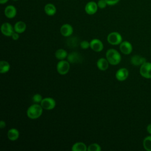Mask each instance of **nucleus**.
Here are the masks:
<instances>
[{
	"instance_id": "18",
	"label": "nucleus",
	"mask_w": 151,
	"mask_h": 151,
	"mask_svg": "<svg viewBox=\"0 0 151 151\" xmlns=\"http://www.w3.org/2000/svg\"><path fill=\"white\" fill-rule=\"evenodd\" d=\"M14 31L19 34L24 32L26 29V24L23 21H18L14 25Z\"/></svg>"
},
{
	"instance_id": "9",
	"label": "nucleus",
	"mask_w": 151,
	"mask_h": 151,
	"mask_svg": "<svg viewBox=\"0 0 151 151\" xmlns=\"http://www.w3.org/2000/svg\"><path fill=\"white\" fill-rule=\"evenodd\" d=\"M98 8L97 4L95 2L90 1L86 5L85 11L89 15H93L97 12Z\"/></svg>"
},
{
	"instance_id": "25",
	"label": "nucleus",
	"mask_w": 151,
	"mask_h": 151,
	"mask_svg": "<svg viewBox=\"0 0 151 151\" xmlns=\"http://www.w3.org/2000/svg\"><path fill=\"white\" fill-rule=\"evenodd\" d=\"M42 100V97L41 95H40V94H35L32 97V101L35 103H41Z\"/></svg>"
},
{
	"instance_id": "23",
	"label": "nucleus",
	"mask_w": 151,
	"mask_h": 151,
	"mask_svg": "<svg viewBox=\"0 0 151 151\" xmlns=\"http://www.w3.org/2000/svg\"><path fill=\"white\" fill-rule=\"evenodd\" d=\"M143 147L147 151H151V136L146 137L143 142Z\"/></svg>"
},
{
	"instance_id": "28",
	"label": "nucleus",
	"mask_w": 151,
	"mask_h": 151,
	"mask_svg": "<svg viewBox=\"0 0 151 151\" xmlns=\"http://www.w3.org/2000/svg\"><path fill=\"white\" fill-rule=\"evenodd\" d=\"M120 0H106L108 5H114L117 4Z\"/></svg>"
},
{
	"instance_id": "7",
	"label": "nucleus",
	"mask_w": 151,
	"mask_h": 151,
	"mask_svg": "<svg viewBox=\"0 0 151 151\" xmlns=\"http://www.w3.org/2000/svg\"><path fill=\"white\" fill-rule=\"evenodd\" d=\"M14 29L12 25L8 22H5L1 25V30L2 33L7 37L11 36L14 33Z\"/></svg>"
},
{
	"instance_id": "3",
	"label": "nucleus",
	"mask_w": 151,
	"mask_h": 151,
	"mask_svg": "<svg viewBox=\"0 0 151 151\" xmlns=\"http://www.w3.org/2000/svg\"><path fill=\"white\" fill-rule=\"evenodd\" d=\"M107 41L111 45H118L122 41L121 35L117 32H112L107 36Z\"/></svg>"
},
{
	"instance_id": "17",
	"label": "nucleus",
	"mask_w": 151,
	"mask_h": 151,
	"mask_svg": "<svg viewBox=\"0 0 151 151\" xmlns=\"http://www.w3.org/2000/svg\"><path fill=\"white\" fill-rule=\"evenodd\" d=\"M44 11L46 14L50 16L54 15L57 11L55 6L52 4H47L44 6Z\"/></svg>"
},
{
	"instance_id": "15",
	"label": "nucleus",
	"mask_w": 151,
	"mask_h": 151,
	"mask_svg": "<svg viewBox=\"0 0 151 151\" xmlns=\"http://www.w3.org/2000/svg\"><path fill=\"white\" fill-rule=\"evenodd\" d=\"M131 63L136 66L142 65L143 63L146 62V59L144 57H142L139 55H133L131 58Z\"/></svg>"
},
{
	"instance_id": "27",
	"label": "nucleus",
	"mask_w": 151,
	"mask_h": 151,
	"mask_svg": "<svg viewBox=\"0 0 151 151\" xmlns=\"http://www.w3.org/2000/svg\"><path fill=\"white\" fill-rule=\"evenodd\" d=\"M80 46L83 49H87L90 47V42L87 41H83L80 42Z\"/></svg>"
},
{
	"instance_id": "1",
	"label": "nucleus",
	"mask_w": 151,
	"mask_h": 151,
	"mask_svg": "<svg viewBox=\"0 0 151 151\" xmlns=\"http://www.w3.org/2000/svg\"><path fill=\"white\" fill-rule=\"evenodd\" d=\"M42 109L41 104H34L28 107L27 111V116L31 119H38L42 113Z\"/></svg>"
},
{
	"instance_id": "13",
	"label": "nucleus",
	"mask_w": 151,
	"mask_h": 151,
	"mask_svg": "<svg viewBox=\"0 0 151 151\" xmlns=\"http://www.w3.org/2000/svg\"><path fill=\"white\" fill-rule=\"evenodd\" d=\"M5 15L8 18H13L15 17L17 14V9L13 5H8L4 10Z\"/></svg>"
},
{
	"instance_id": "31",
	"label": "nucleus",
	"mask_w": 151,
	"mask_h": 151,
	"mask_svg": "<svg viewBox=\"0 0 151 151\" xmlns=\"http://www.w3.org/2000/svg\"><path fill=\"white\" fill-rule=\"evenodd\" d=\"M147 131L149 133L151 134V124H149L147 126Z\"/></svg>"
},
{
	"instance_id": "14",
	"label": "nucleus",
	"mask_w": 151,
	"mask_h": 151,
	"mask_svg": "<svg viewBox=\"0 0 151 151\" xmlns=\"http://www.w3.org/2000/svg\"><path fill=\"white\" fill-rule=\"evenodd\" d=\"M67 60L71 63H78L81 61V57L78 53L73 52L67 55Z\"/></svg>"
},
{
	"instance_id": "11",
	"label": "nucleus",
	"mask_w": 151,
	"mask_h": 151,
	"mask_svg": "<svg viewBox=\"0 0 151 151\" xmlns=\"http://www.w3.org/2000/svg\"><path fill=\"white\" fill-rule=\"evenodd\" d=\"M120 50L124 54H129L132 51V45L129 41H123L120 43Z\"/></svg>"
},
{
	"instance_id": "24",
	"label": "nucleus",
	"mask_w": 151,
	"mask_h": 151,
	"mask_svg": "<svg viewBox=\"0 0 151 151\" xmlns=\"http://www.w3.org/2000/svg\"><path fill=\"white\" fill-rule=\"evenodd\" d=\"M101 147L97 143H93L89 145L87 147V151H100Z\"/></svg>"
},
{
	"instance_id": "12",
	"label": "nucleus",
	"mask_w": 151,
	"mask_h": 151,
	"mask_svg": "<svg viewBox=\"0 0 151 151\" xmlns=\"http://www.w3.org/2000/svg\"><path fill=\"white\" fill-rule=\"evenodd\" d=\"M61 34L64 37H69L73 32V28L72 26L68 24L63 25L60 28Z\"/></svg>"
},
{
	"instance_id": "2",
	"label": "nucleus",
	"mask_w": 151,
	"mask_h": 151,
	"mask_svg": "<svg viewBox=\"0 0 151 151\" xmlns=\"http://www.w3.org/2000/svg\"><path fill=\"white\" fill-rule=\"evenodd\" d=\"M106 58L111 65H117L121 61V55L119 52L114 49H109L106 54Z\"/></svg>"
},
{
	"instance_id": "32",
	"label": "nucleus",
	"mask_w": 151,
	"mask_h": 151,
	"mask_svg": "<svg viewBox=\"0 0 151 151\" xmlns=\"http://www.w3.org/2000/svg\"><path fill=\"white\" fill-rule=\"evenodd\" d=\"M8 0H0V4H4L8 2Z\"/></svg>"
},
{
	"instance_id": "26",
	"label": "nucleus",
	"mask_w": 151,
	"mask_h": 151,
	"mask_svg": "<svg viewBox=\"0 0 151 151\" xmlns=\"http://www.w3.org/2000/svg\"><path fill=\"white\" fill-rule=\"evenodd\" d=\"M97 4L98 7L100 9L105 8L106 7V6L107 5V4L106 0H99L97 2Z\"/></svg>"
},
{
	"instance_id": "21",
	"label": "nucleus",
	"mask_w": 151,
	"mask_h": 151,
	"mask_svg": "<svg viewBox=\"0 0 151 151\" xmlns=\"http://www.w3.org/2000/svg\"><path fill=\"white\" fill-rule=\"evenodd\" d=\"M55 56L57 59L62 60L67 57V52L64 49H58L55 51Z\"/></svg>"
},
{
	"instance_id": "33",
	"label": "nucleus",
	"mask_w": 151,
	"mask_h": 151,
	"mask_svg": "<svg viewBox=\"0 0 151 151\" xmlns=\"http://www.w3.org/2000/svg\"><path fill=\"white\" fill-rule=\"evenodd\" d=\"M13 1H17V0H13Z\"/></svg>"
},
{
	"instance_id": "8",
	"label": "nucleus",
	"mask_w": 151,
	"mask_h": 151,
	"mask_svg": "<svg viewBox=\"0 0 151 151\" xmlns=\"http://www.w3.org/2000/svg\"><path fill=\"white\" fill-rule=\"evenodd\" d=\"M90 48L96 52H100L103 49L102 42L98 39H93L90 42Z\"/></svg>"
},
{
	"instance_id": "4",
	"label": "nucleus",
	"mask_w": 151,
	"mask_h": 151,
	"mask_svg": "<svg viewBox=\"0 0 151 151\" xmlns=\"http://www.w3.org/2000/svg\"><path fill=\"white\" fill-rule=\"evenodd\" d=\"M140 75L146 78H151V63L145 62L140 68Z\"/></svg>"
},
{
	"instance_id": "20",
	"label": "nucleus",
	"mask_w": 151,
	"mask_h": 151,
	"mask_svg": "<svg viewBox=\"0 0 151 151\" xmlns=\"http://www.w3.org/2000/svg\"><path fill=\"white\" fill-rule=\"evenodd\" d=\"M71 150L73 151H86L87 147L83 142H77L73 145Z\"/></svg>"
},
{
	"instance_id": "30",
	"label": "nucleus",
	"mask_w": 151,
	"mask_h": 151,
	"mask_svg": "<svg viewBox=\"0 0 151 151\" xmlns=\"http://www.w3.org/2000/svg\"><path fill=\"white\" fill-rule=\"evenodd\" d=\"M5 122H4V121H3V120H1V122H0V127H1V129H3L4 127H5Z\"/></svg>"
},
{
	"instance_id": "10",
	"label": "nucleus",
	"mask_w": 151,
	"mask_h": 151,
	"mask_svg": "<svg viewBox=\"0 0 151 151\" xmlns=\"http://www.w3.org/2000/svg\"><path fill=\"white\" fill-rule=\"evenodd\" d=\"M129 76V71L126 68H122L118 70L116 73V77L117 80L122 81L125 80Z\"/></svg>"
},
{
	"instance_id": "19",
	"label": "nucleus",
	"mask_w": 151,
	"mask_h": 151,
	"mask_svg": "<svg viewBox=\"0 0 151 151\" xmlns=\"http://www.w3.org/2000/svg\"><path fill=\"white\" fill-rule=\"evenodd\" d=\"M19 132L16 129H14V128L11 129L8 132V137L9 140L12 141H14L18 139L19 137Z\"/></svg>"
},
{
	"instance_id": "6",
	"label": "nucleus",
	"mask_w": 151,
	"mask_h": 151,
	"mask_svg": "<svg viewBox=\"0 0 151 151\" xmlns=\"http://www.w3.org/2000/svg\"><path fill=\"white\" fill-rule=\"evenodd\" d=\"M42 107L45 110H52L55 106V101L51 97H46L42 99L40 103Z\"/></svg>"
},
{
	"instance_id": "16",
	"label": "nucleus",
	"mask_w": 151,
	"mask_h": 151,
	"mask_svg": "<svg viewBox=\"0 0 151 151\" xmlns=\"http://www.w3.org/2000/svg\"><path fill=\"white\" fill-rule=\"evenodd\" d=\"M109 63L107 60L104 58H101L97 61V66L99 70L101 71H105L109 67Z\"/></svg>"
},
{
	"instance_id": "29",
	"label": "nucleus",
	"mask_w": 151,
	"mask_h": 151,
	"mask_svg": "<svg viewBox=\"0 0 151 151\" xmlns=\"http://www.w3.org/2000/svg\"><path fill=\"white\" fill-rule=\"evenodd\" d=\"M11 37H12V39L14 40H17L18 38H19V33H18V32H14V33L12 34V35H11Z\"/></svg>"
},
{
	"instance_id": "22",
	"label": "nucleus",
	"mask_w": 151,
	"mask_h": 151,
	"mask_svg": "<svg viewBox=\"0 0 151 151\" xmlns=\"http://www.w3.org/2000/svg\"><path fill=\"white\" fill-rule=\"evenodd\" d=\"M10 68L9 64L6 61H1L0 63V73H5L9 71Z\"/></svg>"
},
{
	"instance_id": "5",
	"label": "nucleus",
	"mask_w": 151,
	"mask_h": 151,
	"mask_svg": "<svg viewBox=\"0 0 151 151\" xmlns=\"http://www.w3.org/2000/svg\"><path fill=\"white\" fill-rule=\"evenodd\" d=\"M57 70L59 74L61 75L66 74L70 70V64L65 60H61L57 63Z\"/></svg>"
}]
</instances>
